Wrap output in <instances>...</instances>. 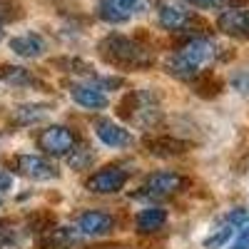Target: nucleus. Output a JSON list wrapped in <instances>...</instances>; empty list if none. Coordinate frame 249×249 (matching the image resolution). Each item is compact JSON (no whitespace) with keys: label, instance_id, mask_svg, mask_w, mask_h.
Masks as SVG:
<instances>
[{"label":"nucleus","instance_id":"nucleus-1","mask_svg":"<svg viewBox=\"0 0 249 249\" xmlns=\"http://www.w3.org/2000/svg\"><path fill=\"white\" fill-rule=\"evenodd\" d=\"M100 55L115 68L124 70H147L155 65V55L150 48L140 45L137 40L124 35H110L100 43Z\"/></svg>","mask_w":249,"mask_h":249},{"label":"nucleus","instance_id":"nucleus-2","mask_svg":"<svg viewBox=\"0 0 249 249\" xmlns=\"http://www.w3.org/2000/svg\"><path fill=\"white\" fill-rule=\"evenodd\" d=\"M190 187V179L177 175V172H152L147 179H144L142 190L135 192L137 199H167L175 197L179 192H184Z\"/></svg>","mask_w":249,"mask_h":249},{"label":"nucleus","instance_id":"nucleus-3","mask_svg":"<svg viewBox=\"0 0 249 249\" xmlns=\"http://www.w3.org/2000/svg\"><path fill=\"white\" fill-rule=\"evenodd\" d=\"M157 18H160V25L170 33H195L207 28L192 10H187L177 3H160Z\"/></svg>","mask_w":249,"mask_h":249},{"label":"nucleus","instance_id":"nucleus-4","mask_svg":"<svg viewBox=\"0 0 249 249\" xmlns=\"http://www.w3.org/2000/svg\"><path fill=\"white\" fill-rule=\"evenodd\" d=\"M75 142H77L75 132L70 127H65V124H50V127L43 130V135L37 140L40 150L50 157H68V152L75 147Z\"/></svg>","mask_w":249,"mask_h":249},{"label":"nucleus","instance_id":"nucleus-5","mask_svg":"<svg viewBox=\"0 0 249 249\" xmlns=\"http://www.w3.org/2000/svg\"><path fill=\"white\" fill-rule=\"evenodd\" d=\"M177 55L182 60H187L190 65H195L197 70H204V68H210L212 62L217 60V45L212 43L210 37H190V40H184V43L179 45Z\"/></svg>","mask_w":249,"mask_h":249},{"label":"nucleus","instance_id":"nucleus-6","mask_svg":"<svg viewBox=\"0 0 249 249\" xmlns=\"http://www.w3.org/2000/svg\"><path fill=\"white\" fill-rule=\"evenodd\" d=\"M130 179V172L122 167H105L85 179V190L95 195H117L124 190V184Z\"/></svg>","mask_w":249,"mask_h":249},{"label":"nucleus","instance_id":"nucleus-7","mask_svg":"<svg viewBox=\"0 0 249 249\" xmlns=\"http://www.w3.org/2000/svg\"><path fill=\"white\" fill-rule=\"evenodd\" d=\"M13 170L20 177H28V179H35V182H48V179H55L60 175L55 164L48 162L45 157H40V155H20V157H15Z\"/></svg>","mask_w":249,"mask_h":249},{"label":"nucleus","instance_id":"nucleus-8","mask_svg":"<svg viewBox=\"0 0 249 249\" xmlns=\"http://www.w3.org/2000/svg\"><path fill=\"white\" fill-rule=\"evenodd\" d=\"M115 217L110 212H100V210H90V212H82L75 219V227L82 237H105L115 230Z\"/></svg>","mask_w":249,"mask_h":249},{"label":"nucleus","instance_id":"nucleus-9","mask_svg":"<svg viewBox=\"0 0 249 249\" xmlns=\"http://www.w3.org/2000/svg\"><path fill=\"white\" fill-rule=\"evenodd\" d=\"M217 28L230 37L249 40V8H227L217 18Z\"/></svg>","mask_w":249,"mask_h":249},{"label":"nucleus","instance_id":"nucleus-10","mask_svg":"<svg viewBox=\"0 0 249 249\" xmlns=\"http://www.w3.org/2000/svg\"><path fill=\"white\" fill-rule=\"evenodd\" d=\"M95 135L102 144H107V147H127V144H132L130 130H124L122 124H115L110 120L95 122Z\"/></svg>","mask_w":249,"mask_h":249},{"label":"nucleus","instance_id":"nucleus-11","mask_svg":"<svg viewBox=\"0 0 249 249\" xmlns=\"http://www.w3.org/2000/svg\"><path fill=\"white\" fill-rule=\"evenodd\" d=\"M80 232L77 227H50L48 232H43V239H40V249H70L80 242Z\"/></svg>","mask_w":249,"mask_h":249},{"label":"nucleus","instance_id":"nucleus-12","mask_svg":"<svg viewBox=\"0 0 249 249\" xmlns=\"http://www.w3.org/2000/svg\"><path fill=\"white\" fill-rule=\"evenodd\" d=\"M70 95L75 100V105H80L82 110H105L107 107V95L97 85H72Z\"/></svg>","mask_w":249,"mask_h":249},{"label":"nucleus","instance_id":"nucleus-13","mask_svg":"<svg viewBox=\"0 0 249 249\" xmlns=\"http://www.w3.org/2000/svg\"><path fill=\"white\" fill-rule=\"evenodd\" d=\"M10 50L20 57H40L45 50V40L40 37L37 33H23L18 37H10Z\"/></svg>","mask_w":249,"mask_h":249},{"label":"nucleus","instance_id":"nucleus-14","mask_svg":"<svg viewBox=\"0 0 249 249\" xmlns=\"http://www.w3.org/2000/svg\"><path fill=\"white\" fill-rule=\"evenodd\" d=\"M164 224H167V210H162V207H147V210H142L135 219V227H137L140 234L160 232Z\"/></svg>","mask_w":249,"mask_h":249},{"label":"nucleus","instance_id":"nucleus-15","mask_svg":"<svg viewBox=\"0 0 249 249\" xmlns=\"http://www.w3.org/2000/svg\"><path fill=\"white\" fill-rule=\"evenodd\" d=\"M190 144L177 140V137H152L147 140V150L155 155V157H177V155H184Z\"/></svg>","mask_w":249,"mask_h":249},{"label":"nucleus","instance_id":"nucleus-16","mask_svg":"<svg viewBox=\"0 0 249 249\" xmlns=\"http://www.w3.org/2000/svg\"><path fill=\"white\" fill-rule=\"evenodd\" d=\"M164 68H167V72H170L172 77L184 80V82H195V80L202 75V70H197L195 65H190L187 60H182L177 53H175V55L167 60V65H164Z\"/></svg>","mask_w":249,"mask_h":249},{"label":"nucleus","instance_id":"nucleus-17","mask_svg":"<svg viewBox=\"0 0 249 249\" xmlns=\"http://www.w3.org/2000/svg\"><path fill=\"white\" fill-rule=\"evenodd\" d=\"M0 80L10 82V85H37L30 70L18 68V65H0Z\"/></svg>","mask_w":249,"mask_h":249},{"label":"nucleus","instance_id":"nucleus-18","mask_svg":"<svg viewBox=\"0 0 249 249\" xmlns=\"http://www.w3.org/2000/svg\"><path fill=\"white\" fill-rule=\"evenodd\" d=\"M48 117V107L45 105H20L13 115L15 124H35V122H43Z\"/></svg>","mask_w":249,"mask_h":249},{"label":"nucleus","instance_id":"nucleus-19","mask_svg":"<svg viewBox=\"0 0 249 249\" xmlns=\"http://www.w3.org/2000/svg\"><path fill=\"white\" fill-rule=\"evenodd\" d=\"M92 162H95V152L88 147V144H77L75 142V147L68 152V164H70V170H75V172L88 170Z\"/></svg>","mask_w":249,"mask_h":249},{"label":"nucleus","instance_id":"nucleus-20","mask_svg":"<svg viewBox=\"0 0 249 249\" xmlns=\"http://www.w3.org/2000/svg\"><path fill=\"white\" fill-rule=\"evenodd\" d=\"M102 3H107V5L117 8L120 13H124L127 18H132V15H144L147 13L150 5H152V0H102Z\"/></svg>","mask_w":249,"mask_h":249},{"label":"nucleus","instance_id":"nucleus-21","mask_svg":"<svg viewBox=\"0 0 249 249\" xmlns=\"http://www.w3.org/2000/svg\"><path fill=\"white\" fill-rule=\"evenodd\" d=\"M222 90V80L212 77V75H202V80L195 82V92L202 97H214Z\"/></svg>","mask_w":249,"mask_h":249},{"label":"nucleus","instance_id":"nucleus-22","mask_svg":"<svg viewBox=\"0 0 249 249\" xmlns=\"http://www.w3.org/2000/svg\"><path fill=\"white\" fill-rule=\"evenodd\" d=\"M53 65L57 68H65L68 72H75V75H92V65L85 60H70V57H62V60H53Z\"/></svg>","mask_w":249,"mask_h":249},{"label":"nucleus","instance_id":"nucleus-23","mask_svg":"<svg viewBox=\"0 0 249 249\" xmlns=\"http://www.w3.org/2000/svg\"><path fill=\"white\" fill-rule=\"evenodd\" d=\"M97 15L105 20V23H112V25H120V23H127V15L124 13H120L117 8H112V5H107V3H102L100 8H97Z\"/></svg>","mask_w":249,"mask_h":249},{"label":"nucleus","instance_id":"nucleus-24","mask_svg":"<svg viewBox=\"0 0 249 249\" xmlns=\"http://www.w3.org/2000/svg\"><path fill=\"white\" fill-rule=\"evenodd\" d=\"M20 5L13 3V0H0V25L3 23H13V20L20 18Z\"/></svg>","mask_w":249,"mask_h":249},{"label":"nucleus","instance_id":"nucleus-25","mask_svg":"<svg viewBox=\"0 0 249 249\" xmlns=\"http://www.w3.org/2000/svg\"><path fill=\"white\" fill-rule=\"evenodd\" d=\"M13 222H0V247L15 242V230H10Z\"/></svg>","mask_w":249,"mask_h":249},{"label":"nucleus","instance_id":"nucleus-26","mask_svg":"<svg viewBox=\"0 0 249 249\" xmlns=\"http://www.w3.org/2000/svg\"><path fill=\"white\" fill-rule=\"evenodd\" d=\"M187 3L195 8H222L224 0H187Z\"/></svg>","mask_w":249,"mask_h":249},{"label":"nucleus","instance_id":"nucleus-27","mask_svg":"<svg viewBox=\"0 0 249 249\" xmlns=\"http://www.w3.org/2000/svg\"><path fill=\"white\" fill-rule=\"evenodd\" d=\"M13 190V177L8 170H0V192H8Z\"/></svg>","mask_w":249,"mask_h":249},{"label":"nucleus","instance_id":"nucleus-28","mask_svg":"<svg viewBox=\"0 0 249 249\" xmlns=\"http://www.w3.org/2000/svg\"><path fill=\"white\" fill-rule=\"evenodd\" d=\"M232 85L239 90V92H249V75H237L232 80Z\"/></svg>","mask_w":249,"mask_h":249},{"label":"nucleus","instance_id":"nucleus-29","mask_svg":"<svg viewBox=\"0 0 249 249\" xmlns=\"http://www.w3.org/2000/svg\"><path fill=\"white\" fill-rule=\"evenodd\" d=\"M0 207H3V199H0Z\"/></svg>","mask_w":249,"mask_h":249}]
</instances>
